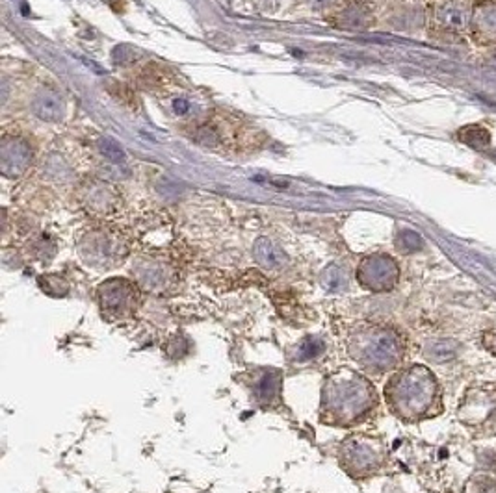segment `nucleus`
<instances>
[{
  "mask_svg": "<svg viewBox=\"0 0 496 493\" xmlns=\"http://www.w3.org/2000/svg\"><path fill=\"white\" fill-rule=\"evenodd\" d=\"M376 406V391L363 375L340 369L329 375L322 388L320 421L331 427H354Z\"/></svg>",
  "mask_w": 496,
  "mask_h": 493,
  "instance_id": "f257e3e1",
  "label": "nucleus"
},
{
  "mask_svg": "<svg viewBox=\"0 0 496 493\" xmlns=\"http://www.w3.org/2000/svg\"><path fill=\"white\" fill-rule=\"evenodd\" d=\"M385 395L394 414L403 419H417L432 406L435 381L424 367H409L388 382Z\"/></svg>",
  "mask_w": 496,
  "mask_h": 493,
  "instance_id": "f03ea898",
  "label": "nucleus"
},
{
  "mask_svg": "<svg viewBox=\"0 0 496 493\" xmlns=\"http://www.w3.org/2000/svg\"><path fill=\"white\" fill-rule=\"evenodd\" d=\"M349 356L372 373H383L394 367L403 354L400 336L390 328H361L348 342Z\"/></svg>",
  "mask_w": 496,
  "mask_h": 493,
  "instance_id": "7ed1b4c3",
  "label": "nucleus"
},
{
  "mask_svg": "<svg viewBox=\"0 0 496 493\" xmlns=\"http://www.w3.org/2000/svg\"><path fill=\"white\" fill-rule=\"evenodd\" d=\"M97 301L103 318L108 321H123L133 318L140 308V286L128 279L104 280L97 288Z\"/></svg>",
  "mask_w": 496,
  "mask_h": 493,
  "instance_id": "20e7f679",
  "label": "nucleus"
},
{
  "mask_svg": "<svg viewBox=\"0 0 496 493\" xmlns=\"http://www.w3.org/2000/svg\"><path fill=\"white\" fill-rule=\"evenodd\" d=\"M340 465L355 479L373 473L381 465V451L376 447V441L364 436L349 438L340 445Z\"/></svg>",
  "mask_w": 496,
  "mask_h": 493,
  "instance_id": "39448f33",
  "label": "nucleus"
},
{
  "mask_svg": "<svg viewBox=\"0 0 496 493\" xmlns=\"http://www.w3.org/2000/svg\"><path fill=\"white\" fill-rule=\"evenodd\" d=\"M80 256L88 265L98 269L113 267L119 264L127 254L123 241L106 232H91L80 241Z\"/></svg>",
  "mask_w": 496,
  "mask_h": 493,
  "instance_id": "423d86ee",
  "label": "nucleus"
},
{
  "mask_svg": "<svg viewBox=\"0 0 496 493\" xmlns=\"http://www.w3.org/2000/svg\"><path fill=\"white\" fill-rule=\"evenodd\" d=\"M357 280L364 289L387 291L398 282V265L387 254H372L361 260L357 267Z\"/></svg>",
  "mask_w": 496,
  "mask_h": 493,
  "instance_id": "0eeeda50",
  "label": "nucleus"
},
{
  "mask_svg": "<svg viewBox=\"0 0 496 493\" xmlns=\"http://www.w3.org/2000/svg\"><path fill=\"white\" fill-rule=\"evenodd\" d=\"M136 282L149 294L162 295L177 284V274L169 265L157 262V260H142L134 267Z\"/></svg>",
  "mask_w": 496,
  "mask_h": 493,
  "instance_id": "6e6552de",
  "label": "nucleus"
},
{
  "mask_svg": "<svg viewBox=\"0 0 496 493\" xmlns=\"http://www.w3.org/2000/svg\"><path fill=\"white\" fill-rule=\"evenodd\" d=\"M32 163V149L21 137H4L0 147V171L8 178H19Z\"/></svg>",
  "mask_w": 496,
  "mask_h": 493,
  "instance_id": "1a4fd4ad",
  "label": "nucleus"
},
{
  "mask_svg": "<svg viewBox=\"0 0 496 493\" xmlns=\"http://www.w3.org/2000/svg\"><path fill=\"white\" fill-rule=\"evenodd\" d=\"M32 112L47 122H60L65 117V98L52 86H43L32 97Z\"/></svg>",
  "mask_w": 496,
  "mask_h": 493,
  "instance_id": "9d476101",
  "label": "nucleus"
},
{
  "mask_svg": "<svg viewBox=\"0 0 496 493\" xmlns=\"http://www.w3.org/2000/svg\"><path fill=\"white\" fill-rule=\"evenodd\" d=\"M281 390H283V375L277 369H264L261 376L257 378L253 393H255L257 400L262 406H270L277 402L281 397Z\"/></svg>",
  "mask_w": 496,
  "mask_h": 493,
  "instance_id": "9b49d317",
  "label": "nucleus"
},
{
  "mask_svg": "<svg viewBox=\"0 0 496 493\" xmlns=\"http://www.w3.org/2000/svg\"><path fill=\"white\" fill-rule=\"evenodd\" d=\"M437 19L444 30L450 32H461L468 26L470 21V8L465 2L453 0V2H446L437 10Z\"/></svg>",
  "mask_w": 496,
  "mask_h": 493,
  "instance_id": "f8f14e48",
  "label": "nucleus"
},
{
  "mask_svg": "<svg viewBox=\"0 0 496 493\" xmlns=\"http://www.w3.org/2000/svg\"><path fill=\"white\" fill-rule=\"evenodd\" d=\"M253 256H255L257 264L262 265L264 269H283L288 264V256L285 250L281 249L279 245H276L268 238H259L253 245Z\"/></svg>",
  "mask_w": 496,
  "mask_h": 493,
  "instance_id": "ddd939ff",
  "label": "nucleus"
},
{
  "mask_svg": "<svg viewBox=\"0 0 496 493\" xmlns=\"http://www.w3.org/2000/svg\"><path fill=\"white\" fill-rule=\"evenodd\" d=\"M339 25L344 26L346 30H363L372 23V15L364 8V4L354 2L348 4V8L339 15Z\"/></svg>",
  "mask_w": 496,
  "mask_h": 493,
  "instance_id": "4468645a",
  "label": "nucleus"
},
{
  "mask_svg": "<svg viewBox=\"0 0 496 493\" xmlns=\"http://www.w3.org/2000/svg\"><path fill=\"white\" fill-rule=\"evenodd\" d=\"M38 284H40L41 291L49 295V297L60 298L69 294V284H67V280H65L64 277H60V274H41L40 279H38Z\"/></svg>",
  "mask_w": 496,
  "mask_h": 493,
  "instance_id": "2eb2a0df",
  "label": "nucleus"
},
{
  "mask_svg": "<svg viewBox=\"0 0 496 493\" xmlns=\"http://www.w3.org/2000/svg\"><path fill=\"white\" fill-rule=\"evenodd\" d=\"M478 30L489 40H496V2L485 4L478 13Z\"/></svg>",
  "mask_w": 496,
  "mask_h": 493,
  "instance_id": "dca6fc26",
  "label": "nucleus"
},
{
  "mask_svg": "<svg viewBox=\"0 0 496 493\" xmlns=\"http://www.w3.org/2000/svg\"><path fill=\"white\" fill-rule=\"evenodd\" d=\"M320 282L327 291H340L346 286V274L339 265H329L324 269V273L320 277Z\"/></svg>",
  "mask_w": 496,
  "mask_h": 493,
  "instance_id": "f3484780",
  "label": "nucleus"
},
{
  "mask_svg": "<svg viewBox=\"0 0 496 493\" xmlns=\"http://www.w3.org/2000/svg\"><path fill=\"white\" fill-rule=\"evenodd\" d=\"M325 351V343L318 337H305L303 342L298 345V352H295V358L298 361H309L318 358L322 352Z\"/></svg>",
  "mask_w": 496,
  "mask_h": 493,
  "instance_id": "a211bd4d",
  "label": "nucleus"
},
{
  "mask_svg": "<svg viewBox=\"0 0 496 493\" xmlns=\"http://www.w3.org/2000/svg\"><path fill=\"white\" fill-rule=\"evenodd\" d=\"M98 151H101V154H103L106 160L112 161V163H121V161H125V151L121 149V145L113 141V139H108V137L98 143Z\"/></svg>",
  "mask_w": 496,
  "mask_h": 493,
  "instance_id": "6ab92c4d",
  "label": "nucleus"
},
{
  "mask_svg": "<svg viewBox=\"0 0 496 493\" xmlns=\"http://www.w3.org/2000/svg\"><path fill=\"white\" fill-rule=\"evenodd\" d=\"M429 356L437 361H448L456 356V349H453V345H450V343H437V345L432 347Z\"/></svg>",
  "mask_w": 496,
  "mask_h": 493,
  "instance_id": "aec40b11",
  "label": "nucleus"
},
{
  "mask_svg": "<svg viewBox=\"0 0 496 493\" xmlns=\"http://www.w3.org/2000/svg\"><path fill=\"white\" fill-rule=\"evenodd\" d=\"M400 247H402L403 250H407V253H411V250H417L418 247H420V238H418L417 234H413V232H403L402 243H400Z\"/></svg>",
  "mask_w": 496,
  "mask_h": 493,
  "instance_id": "412c9836",
  "label": "nucleus"
},
{
  "mask_svg": "<svg viewBox=\"0 0 496 493\" xmlns=\"http://www.w3.org/2000/svg\"><path fill=\"white\" fill-rule=\"evenodd\" d=\"M173 108H175V112L177 113H186L188 112V103L186 100H175Z\"/></svg>",
  "mask_w": 496,
  "mask_h": 493,
  "instance_id": "4be33fe9",
  "label": "nucleus"
},
{
  "mask_svg": "<svg viewBox=\"0 0 496 493\" xmlns=\"http://www.w3.org/2000/svg\"><path fill=\"white\" fill-rule=\"evenodd\" d=\"M334 0H310V4L316 6V8H325V6H331Z\"/></svg>",
  "mask_w": 496,
  "mask_h": 493,
  "instance_id": "5701e85b",
  "label": "nucleus"
}]
</instances>
